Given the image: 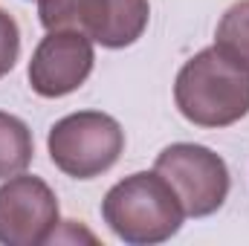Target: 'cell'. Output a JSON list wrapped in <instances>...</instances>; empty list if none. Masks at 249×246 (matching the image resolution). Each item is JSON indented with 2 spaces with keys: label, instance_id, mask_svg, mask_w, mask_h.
<instances>
[{
  "label": "cell",
  "instance_id": "obj_11",
  "mask_svg": "<svg viewBox=\"0 0 249 246\" xmlns=\"http://www.w3.org/2000/svg\"><path fill=\"white\" fill-rule=\"evenodd\" d=\"M18 55H20V29L15 18L6 9H0V78L12 72Z\"/></svg>",
  "mask_w": 249,
  "mask_h": 246
},
{
  "label": "cell",
  "instance_id": "obj_4",
  "mask_svg": "<svg viewBox=\"0 0 249 246\" xmlns=\"http://www.w3.org/2000/svg\"><path fill=\"white\" fill-rule=\"evenodd\" d=\"M154 171L180 197L186 217H209L229 197V168L220 154L197 142H174L160 151Z\"/></svg>",
  "mask_w": 249,
  "mask_h": 246
},
{
  "label": "cell",
  "instance_id": "obj_8",
  "mask_svg": "<svg viewBox=\"0 0 249 246\" xmlns=\"http://www.w3.org/2000/svg\"><path fill=\"white\" fill-rule=\"evenodd\" d=\"M151 20L148 0H105V18L96 44L107 50H124L136 44Z\"/></svg>",
  "mask_w": 249,
  "mask_h": 246
},
{
  "label": "cell",
  "instance_id": "obj_10",
  "mask_svg": "<svg viewBox=\"0 0 249 246\" xmlns=\"http://www.w3.org/2000/svg\"><path fill=\"white\" fill-rule=\"evenodd\" d=\"M214 47L249 67V0H238L223 12L214 32Z\"/></svg>",
  "mask_w": 249,
  "mask_h": 246
},
{
  "label": "cell",
  "instance_id": "obj_7",
  "mask_svg": "<svg viewBox=\"0 0 249 246\" xmlns=\"http://www.w3.org/2000/svg\"><path fill=\"white\" fill-rule=\"evenodd\" d=\"M105 0H38V20L47 32H81L96 44Z\"/></svg>",
  "mask_w": 249,
  "mask_h": 246
},
{
  "label": "cell",
  "instance_id": "obj_5",
  "mask_svg": "<svg viewBox=\"0 0 249 246\" xmlns=\"http://www.w3.org/2000/svg\"><path fill=\"white\" fill-rule=\"evenodd\" d=\"M61 223L58 197L41 177L15 174L0 185V244L41 246Z\"/></svg>",
  "mask_w": 249,
  "mask_h": 246
},
{
  "label": "cell",
  "instance_id": "obj_1",
  "mask_svg": "<svg viewBox=\"0 0 249 246\" xmlns=\"http://www.w3.org/2000/svg\"><path fill=\"white\" fill-rule=\"evenodd\" d=\"M174 105L197 127H229L249 113V67L206 47L174 78Z\"/></svg>",
  "mask_w": 249,
  "mask_h": 246
},
{
  "label": "cell",
  "instance_id": "obj_2",
  "mask_svg": "<svg viewBox=\"0 0 249 246\" xmlns=\"http://www.w3.org/2000/svg\"><path fill=\"white\" fill-rule=\"evenodd\" d=\"M102 220L130 246L171 241L186 220L180 197L157 171H136L110 185L102 200Z\"/></svg>",
  "mask_w": 249,
  "mask_h": 246
},
{
  "label": "cell",
  "instance_id": "obj_9",
  "mask_svg": "<svg viewBox=\"0 0 249 246\" xmlns=\"http://www.w3.org/2000/svg\"><path fill=\"white\" fill-rule=\"evenodd\" d=\"M32 154H35V142L29 124L0 110V180L23 174L32 162Z\"/></svg>",
  "mask_w": 249,
  "mask_h": 246
},
{
  "label": "cell",
  "instance_id": "obj_3",
  "mask_svg": "<svg viewBox=\"0 0 249 246\" xmlns=\"http://www.w3.org/2000/svg\"><path fill=\"white\" fill-rule=\"evenodd\" d=\"M50 159L75 180H93L110 171L124 151V130L102 110H78L50 127Z\"/></svg>",
  "mask_w": 249,
  "mask_h": 246
},
{
  "label": "cell",
  "instance_id": "obj_6",
  "mask_svg": "<svg viewBox=\"0 0 249 246\" xmlns=\"http://www.w3.org/2000/svg\"><path fill=\"white\" fill-rule=\"evenodd\" d=\"M96 50L81 32H47L32 53L29 84L44 99H64L75 93L93 72Z\"/></svg>",
  "mask_w": 249,
  "mask_h": 246
}]
</instances>
